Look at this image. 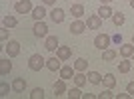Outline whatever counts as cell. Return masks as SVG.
Masks as SVG:
<instances>
[{"mask_svg": "<svg viewBox=\"0 0 134 99\" xmlns=\"http://www.w3.org/2000/svg\"><path fill=\"white\" fill-rule=\"evenodd\" d=\"M28 67H30L32 72H40L42 67H46V60L40 54H32L30 60H28Z\"/></svg>", "mask_w": 134, "mask_h": 99, "instance_id": "6da1fadb", "label": "cell"}, {"mask_svg": "<svg viewBox=\"0 0 134 99\" xmlns=\"http://www.w3.org/2000/svg\"><path fill=\"white\" fill-rule=\"evenodd\" d=\"M132 44H134V36H132Z\"/></svg>", "mask_w": 134, "mask_h": 99, "instance_id": "60d3db41", "label": "cell"}, {"mask_svg": "<svg viewBox=\"0 0 134 99\" xmlns=\"http://www.w3.org/2000/svg\"><path fill=\"white\" fill-rule=\"evenodd\" d=\"M112 22H114V26H122L126 22V16H124L122 12H114L112 14Z\"/></svg>", "mask_w": 134, "mask_h": 99, "instance_id": "484cf974", "label": "cell"}, {"mask_svg": "<svg viewBox=\"0 0 134 99\" xmlns=\"http://www.w3.org/2000/svg\"><path fill=\"white\" fill-rule=\"evenodd\" d=\"M12 69V61L8 60V58H4V60H0V73L2 75H8Z\"/></svg>", "mask_w": 134, "mask_h": 99, "instance_id": "603a6c76", "label": "cell"}, {"mask_svg": "<svg viewBox=\"0 0 134 99\" xmlns=\"http://www.w3.org/2000/svg\"><path fill=\"white\" fill-rule=\"evenodd\" d=\"M86 28H88V26H86V22H84V20H80V18H76V20L70 24V34H74V36H80V34H82Z\"/></svg>", "mask_w": 134, "mask_h": 99, "instance_id": "277c9868", "label": "cell"}, {"mask_svg": "<svg viewBox=\"0 0 134 99\" xmlns=\"http://www.w3.org/2000/svg\"><path fill=\"white\" fill-rule=\"evenodd\" d=\"M12 2H18V0H12Z\"/></svg>", "mask_w": 134, "mask_h": 99, "instance_id": "b9f144b4", "label": "cell"}, {"mask_svg": "<svg viewBox=\"0 0 134 99\" xmlns=\"http://www.w3.org/2000/svg\"><path fill=\"white\" fill-rule=\"evenodd\" d=\"M110 42H112V38L108 36V34H98L94 38V46L98 50H106L108 46H110Z\"/></svg>", "mask_w": 134, "mask_h": 99, "instance_id": "3957f363", "label": "cell"}, {"mask_svg": "<svg viewBox=\"0 0 134 99\" xmlns=\"http://www.w3.org/2000/svg\"><path fill=\"white\" fill-rule=\"evenodd\" d=\"M72 79H74V83H76L78 87H84V85L88 83V75H84V72H76Z\"/></svg>", "mask_w": 134, "mask_h": 99, "instance_id": "d6986e66", "label": "cell"}, {"mask_svg": "<svg viewBox=\"0 0 134 99\" xmlns=\"http://www.w3.org/2000/svg\"><path fill=\"white\" fill-rule=\"evenodd\" d=\"M96 14H98L102 20H106V18H112V14H114V12H112V8H110L108 4H102L100 8H98V12H96Z\"/></svg>", "mask_w": 134, "mask_h": 99, "instance_id": "e0dca14e", "label": "cell"}, {"mask_svg": "<svg viewBox=\"0 0 134 99\" xmlns=\"http://www.w3.org/2000/svg\"><path fill=\"white\" fill-rule=\"evenodd\" d=\"M2 24H4L6 28H14L18 24V20L14 16H12V14H8V16H4V20H2Z\"/></svg>", "mask_w": 134, "mask_h": 99, "instance_id": "83f0119b", "label": "cell"}, {"mask_svg": "<svg viewBox=\"0 0 134 99\" xmlns=\"http://www.w3.org/2000/svg\"><path fill=\"white\" fill-rule=\"evenodd\" d=\"M134 54V44H120V55L122 58H132Z\"/></svg>", "mask_w": 134, "mask_h": 99, "instance_id": "44dd1931", "label": "cell"}, {"mask_svg": "<svg viewBox=\"0 0 134 99\" xmlns=\"http://www.w3.org/2000/svg\"><path fill=\"white\" fill-rule=\"evenodd\" d=\"M10 89H12V85H8L6 81H2V83H0V95H2V97H6Z\"/></svg>", "mask_w": 134, "mask_h": 99, "instance_id": "4dcf8cb0", "label": "cell"}, {"mask_svg": "<svg viewBox=\"0 0 134 99\" xmlns=\"http://www.w3.org/2000/svg\"><path fill=\"white\" fill-rule=\"evenodd\" d=\"M52 91H54V97H60V95H64L68 91L66 89V79H58V81H54V85H52Z\"/></svg>", "mask_w": 134, "mask_h": 99, "instance_id": "ba28073f", "label": "cell"}, {"mask_svg": "<svg viewBox=\"0 0 134 99\" xmlns=\"http://www.w3.org/2000/svg\"><path fill=\"white\" fill-rule=\"evenodd\" d=\"M56 55H58L62 61H68L70 58H72V48H70V46H58Z\"/></svg>", "mask_w": 134, "mask_h": 99, "instance_id": "9c48e42d", "label": "cell"}, {"mask_svg": "<svg viewBox=\"0 0 134 99\" xmlns=\"http://www.w3.org/2000/svg\"><path fill=\"white\" fill-rule=\"evenodd\" d=\"M102 85L108 87V89H114V87H116V77L112 75V73H106V75L102 77Z\"/></svg>", "mask_w": 134, "mask_h": 99, "instance_id": "ffe728a7", "label": "cell"}, {"mask_svg": "<svg viewBox=\"0 0 134 99\" xmlns=\"http://www.w3.org/2000/svg\"><path fill=\"white\" fill-rule=\"evenodd\" d=\"M126 91H128V93H130V95L134 97V81H130L128 85H126Z\"/></svg>", "mask_w": 134, "mask_h": 99, "instance_id": "e575fe53", "label": "cell"}, {"mask_svg": "<svg viewBox=\"0 0 134 99\" xmlns=\"http://www.w3.org/2000/svg\"><path fill=\"white\" fill-rule=\"evenodd\" d=\"M86 26H88V30H100L102 28V18L98 16V14H90L88 20H86Z\"/></svg>", "mask_w": 134, "mask_h": 99, "instance_id": "52a82bcc", "label": "cell"}, {"mask_svg": "<svg viewBox=\"0 0 134 99\" xmlns=\"http://www.w3.org/2000/svg\"><path fill=\"white\" fill-rule=\"evenodd\" d=\"M24 89H26V79H24V77H16V79L12 81V91H14V93H22Z\"/></svg>", "mask_w": 134, "mask_h": 99, "instance_id": "4fadbf2b", "label": "cell"}, {"mask_svg": "<svg viewBox=\"0 0 134 99\" xmlns=\"http://www.w3.org/2000/svg\"><path fill=\"white\" fill-rule=\"evenodd\" d=\"M8 34H10V28H2V30H0V40H2V42H6V40H8Z\"/></svg>", "mask_w": 134, "mask_h": 99, "instance_id": "1f68e13d", "label": "cell"}, {"mask_svg": "<svg viewBox=\"0 0 134 99\" xmlns=\"http://www.w3.org/2000/svg\"><path fill=\"white\" fill-rule=\"evenodd\" d=\"M94 97H98V95H92V93H84L82 95V99H94Z\"/></svg>", "mask_w": 134, "mask_h": 99, "instance_id": "8d00e7d4", "label": "cell"}, {"mask_svg": "<svg viewBox=\"0 0 134 99\" xmlns=\"http://www.w3.org/2000/svg\"><path fill=\"white\" fill-rule=\"evenodd\" d=\"M116 55H118V52H116V50H112V48L102 50V61H114V60H116Z\"/></svg>", "mask_w": 134, "mask_h": 99, "instance_id": "2e32d148", "label": "cell"}, {"mask_svg": "<svg viewBox=\"0 0 134 99\" xmlns=\"http://www.w3.org/2000/svg\"><path fill=\"white\" fill-rule=\"evenodd\" d=\"M44 97V89L42 87H34L32 93H30V99H42Z\"/></svg>", "mask_w": 134, "mask_h": 99, "instance_id": "f1b7e54d", "label": "cell"}, {"mask_svg": "<svg viewBox=\"0 0 134 99\" xmlns=\"http://www.w3.org/2000/svg\"><path fill=\"white\" fill-rule=\"evenodd\" d=\"M84 12H86V8H84L82 4H78V2L70 6V14H72L74 18H82V16H84Z\"/></svg>", "mask_w": 134, "mask_h": 99, "instance_id": "ac0fdd59", "label": "cell"}, {"mask_svg": "<svg viewBox=\"0 0 134 99\" xmlns=\"http://www.w3.org/2000/svg\"><path fill=\"white\" fill-rule=\"evenodd\" d=\"M44 48L48 50V52H56V50H58V38H56V36H46Z\"/></svg>", "mask_w": 134, "mask_h": 99, "instance_id": "5bb4252c", "label": "cell"}, {"mask_svg": "<svg viewBox=\"0 0 134 99\" xmlns=\"http://www.w3.org/2000/svg\"><path fill=\"white\" fill-rule=\"evenodd\" d=\"M102 77H104V75H100L98 72H88V81L92 83V85H100Z\"/></svg>", "mask_w": 134, "mask_h": 99, "instance_id": "cb8c5ba5", "label": "cell"}, {"mask_svg": "<svg viewBox=\"0 0 134 99\" xmlns=\"http://www.w3.org/2000/svg\"><path fill=\"white\" fill-rule=\"evenodd\" d=\"M58 73H60L62 79H72L74 73H76V69H74V66H62L60 69H58Z\"/></svg>", "mask_w": 134, "mask_h": 99, "instance_id": "7c38bea8", "label": "cell"}, {"mask_svg": "<svg viewBox=\"0 0 134 99\" xmlns=\"http://www.w3.org/2000/svg\"><path fill=\"white\" fill-rule=\"evenodd\" d=\"M130 67H132V60H130V58H122V61L118 63V72L120 73H128Z\"/></svg>", "mask_w": 134, "mask_h": 99, "instance_id": "7402d4cb", "label": "cell"}, {"mask_svg": "<svg viewBox=\"0 0 134 99\" xmlns=\"http://www.w3.org/2000/svg\"><path fill=\"white\" fill-rule=\"evenodd\" d=\"M30 16L34 18V22H38V20H44V16H46V8H44V6H36V8L30 12Z\"/></svg>", "mask_w": 134, "mask_h": 99, "instance_id": "9a60e30c", "label": "cell"}, {"mask_svg": "<svg viewBox=\"0 0 134 99\" xmlns=\"http://www.w3.org/2000/svg\"><path fill=\"white\" fill-rule=\"evenodd\" d=\"M42 4H44V6H54L56 0H42Z\"/></svg>", "mask_w": 134, "mask_h": 99, "instance_id": "d590c367", "label": "cell"}, {"mask_svg": "<svg viewBox=\"0 0 134 99\" xmlns=\"http://www.w3.org/2000/svg\"><path fill=\"white\" fill-rule=\"evenodd\" d=\"M46 67H48L50 72H58V69L62 67V60L58 58V55H52V58L46 60Z\"/></svg>", "mask_w": 134, "mask_h": 99, "instance_id": "30bf717a", "label": "cell"}, {"mask_svg": "<svg viewBox=\"0 0 134 99\" xmlns=\"http://www.w3.org/2000/svg\"><path fill=\"white\" fill-rule=\"evenodd\" d=\"M112 42H114V44H122V36H120V34H114V36H112Z\"/></svg>", "mask_w": 134, "mask_h": 99, "instance_id": "d6a6232c", "label": "cell"}, {"mask_svg": "<svg viewBox=\"0 0 134 99\" xmlns=\"http://www.w3.org/2000/svg\"><path fill=\"white\" fill-rule=\"evenodd\" d=\"M6 54H8V58H16V55L20 54V42L8 40V44H6Z\"/></svg>", "mask_w": 134, "mask_h": 99, "instance_id": "5b68a950", "label": "cell"}, {"mask_svg": "<svg viewBox=\"0 0 134 99\" xmlns=\"http://www.w3.org/2000/svg\"><path fill=\"white\" fill-rule=\"evenodd\" d=\"M74 69H76V72H86V69H88V60L78 58V60L74 61Z\"/></svg>", "mask_w": 134, "mask_h": 99, "instance_id": "d4e9b609", "label": "cell"}, {"mask_svg": "<svg viewBox=\"0 0 134 99\" xmlns=\"http://www.w3.org/2000/svg\"><path fill=\"white\" fill-rule=\"evenodd\" d=\"M100 2H102V4H110L112 0H100Z\"/></svg>", "mask_w": 134, "mask_h": 99, "instance_id": "74e56055", "label": "cell"}, {"mask_svg": "<svg viewBox=\"0 0 134 99\" xmlns=\"http://www.w3.org/2000/svg\"><path fill=\"white\" fill-rule=\"evenodd\" d=\"M130 60H132V61H134V54H132V58H130Z\"/></svg>", "mask_w": 134, "mask_h": 99, "instance_id": "ab89813d", "label": "cell"}, {"mask_svg": "<svg viewBox=\"0 0 134 99\" xmlns=\"http://www.w3.org/2000/svg\"><path fill=\"white\" fill-rule=\"evenodd\" d=\"M32 32H34V36H36V38H46V36H48V26H46L42 20H38V22L34 24Z\"/></svg>", "mask_w": 134, "mask_h": 99, "instance_id": "8992f818", "label": "cell"}, {"mask_svg": "<svg viewBox=\"0 0 134 99\" xmlns=\"http://www.w3.org/2000/svg\"><path fill=\"white\" fill-rule=\"evenodd\" d=\"M114 95H116V93H112V89L104 87V91L98 93V99H114Z\"/></svg>", "mask_w": 134, "mask_h": 99, "instance_id": "f546056e", "label": "cell"}, {"mask_svg": "<svg viewBox=\"0 0 134 99\" xmlns=\"http://www.w3.org/2000/svg\"><path fill=\"white\" fill-rule=\"evenodd\" d=\"M50 18H52V22H54V24H62V22H64V10L58 8V6H54L52 12H50Z\"/></svg>", "mask_w": 134, "mask_h": 99, "instance_id": "8fae6325", "label": "cell"}, {"mask_svg": "<svg viewBox=\"0 0 134 99\" xmlns=\"http://www.w3.org/2000/svg\"><path fill=\"white\" fill-rule=\"evenodd\" d=\"M32 10H34V6L30 0H18V2H14V12L16 14H30Z\"/></svg>", "mask_w": 134, "mask_h": 99, "instance_id": "7a4b0ae2", "label": "cell"}, {"mask_svg": "<svg viewBox=\"0 0 134 99\" xmlns=\"http://www.w3.org/2000/svg\"><path fill=\"white\" fill-rule=\"evenodd\" d=\"M66 95H68V97H70V99H80V97H82V89H80L78 87V85H76V87H72V89H68V91H66Z\"/></svg>", "mask_w": 134, "mask_h": 99, "instance_id": "4316f807", "label": "cell"}, {"mask_svg": "<svg viewBox=\"0 0 134 99\" xmlns=\"http://www.w3.org/2000/svg\"><path fill=\"white\" fill-rule=\"evenodd\" d=\"M130 6H132V8H134V0H130Z\"/></svg>", "mask_w": 134, "mask_h": 99, "instance_id": "f35d334b", "label": "cell"}, {"mask_svg": "<svg viewBox=\"0 0 134 99\" xmlns=\"http://www.w3.org/2000/svg\"><path fill=\"white\" fill-rule=\"evenodd\" d=\"M126 97H132V95H130L128 91H126V93H116L114 95V99H126Z\"/></svg>", "mask_w": 134, "mask_h": 99, "instance_id": "836d02e7", "label": "cell"}]
</instances>
